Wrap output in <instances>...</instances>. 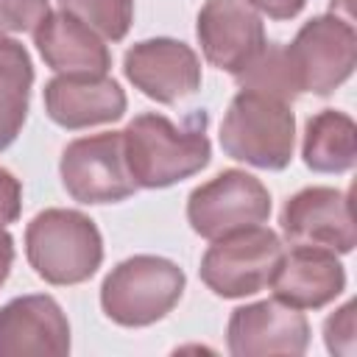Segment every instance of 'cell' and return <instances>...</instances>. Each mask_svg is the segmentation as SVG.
Wrapping results in <instances>:
<instances>
[{
    "label": "cell",
    "instance_id": "obj_1",
    "mask_svg": "<svg viewBox=\"0 0 357 357\" xmlns=\"http://www.w3.org/2000/svg\"><path fill=\"white\" fill-rule=\"evenodd\" d=\"M204 126V114L190 128H178L156 112L137 114L123 131L126 162L137 187L159 190L204 170L212 156Z\"/></svg>",
    "mask_w": 357,
    "mask_h": 357
},
{
    "label": "cell",
    "instance_id": "obj_2",
    "mask_svg": "<svg viewBox=\"0 0 357 357\" xmlns=\"http://www.w3.org/2000/svg\"><path fill=\"white\" fill-rule=\"evenodd\" d=\"M296 117L290 100L259 89H240L220 123L226 156L259 170H284L293 159Z\"/></svg>",
    "mask_w": 357,
    "mask_h": 357
},
{
    "label": "cell",
    "instance_id": "obj_3",
    "mask_svg": "<svg viewBox=\"0 0 357 357\" xmlns=\"http://www.w3.org/2000/svg\"><path fill=\"white\" fill-rule=\"evenodd\" d=\"M25 257L50 284H81L103 262V237L78 209H45L25 229Z\"/></svg>",
    "mask_w": 357,
    "mask_h": 357
},
{
    "label": "cell",
    "instance_id": "obj_4",
    "mask_svg": "<svg viewBox=\"0 0 357 357\" xmlns=\"http://www.w3.org/2000/svg\"><path fill=\"white\" fill-rule=\"evenodd\" d=\"M184 271L153 254H137L109 271L100 284V307L120 326H151L181 298Z\"/></svg>",
    "mask_w": 357,
    "mask_h": 357
},
{
    "label": "cell",
    "instance_id": "obj_5",
    "mask_svg": "<svg viewBox=\"0 0 357 357\" xmlns=\"http://www.w3.org/2000/svg\"><path fill=\"white\" fill-rule=\"evenodd\" d=\"M284 245L273 229L248 226L212 240L201 259V282L220 298H245L271 284Z\"/></svg>",
    "mask_w": 357,
    "mask_h": 357
},
{
    "label": "cell",
    "instance_id": "obj_6",
    "mask_svg": "<svg viewBox=\"0 0 357 357\" xmlns=\"http://www.w3.org/2000/svg\"><path fill=\"white\" fill-rule=\"evenodd\" d=\"M293 84L301 92L329 95L335 92L357 64V33L354 25L335 14L307 20L296 39L284 47Z\"/></svg>",
    "mask_w": 357,
    "mask_h": 357
},
{
    "label": "cell",
    "instance_id": "obj_7",
    "mask_svg": "<svg viewBox=\"0 0 357 357\" xmlns=\"http://www.w3.org/2000/svg\"><path fill=\"white\" fill-rule=\"evenodd\" d=\"M61 184L78 204H117L137 192L131 178L123 131L73 139L61 153Z\"/></svg>",
    "mask_w": 357,
    "mask_h": 357
},
{
    "label": "cell",
    "instance_id": "obj_8",
    "mask_svg": "<svg viewBox=\"0 0 357 357\" xmlns=\"http://www.w3.org/2000/svg\"><path fill=\"white\" fill-rule=\"evenodd\" d=\"M271 215L268 187L245 170H223L195 187L187 198V220L195 234L218 240L237 229L257 226Z\"/></svg>",
    "mask_w": 357,
    "mask_h": 357
},
{
    "label": "cell",
    "instance_id": "obj_9",
    "mask_svg": "<svg viewBox=\"0 0 357 357\" xmlns=\"http://www.w3.org/2000/svg\"><path fill=\"white\" fill-rule=\"evenodd\" d=\"M282 231L290 245L349 254L357 245L351 201L335 187H307L282 206Z\"/></svg>",
    "mask_w": 357,
    "mask_h": 357
},
{
    "label": "cell",
    "instance_id": "obj_10",
    "mask_svg": "<svg viewBox=\"0 0 357 357\" xmlns=\"http://www.w3.org/2000/svg\"><path fill=\"white\" fill-rule=\"evenodd\" d=\"M195 33L206 61L231 75H240L268 45L265 25L245 0H206Z\"/></svg>",
    "mask_w": 357,
    "mask_h": 357
},
{
    "label": "cell",
    "instance_id": "obj_11",
    "mask_svg": "<svg viewBox=\"0 0 357 357\" xmlns=\"http://www.w3.org/2000/svg\"><path fill=\"white\" fill-rule=\"evenodd\" d=\"M226 346L234 357L259 354H304L310 346V324L301 310L265 298L237 307L226 326Z\"/></svg>",
    "mask_w": 357,
    "mask_h": 357
},
{
    "label": "cell",
    "instance_id": "obj_12",
    "mask_svg": "<svg viewBox=\"0 0 357 357\" xmlns=\"http://www.w3.org/2000/svg\"><path fill=\"white\" fill-rule=\"evenodd\" d=\"M126 78L156 103H178L201 86L198 53L167 36L137 42L123 59Z\"/></svg>",
    "mask_w": 357,
    "mask_h": 357
},
{
    "label": "cell",
    "instance_id": "obj_13",
    "mask_svg": "<svg viewBox=\"0 0 357 357\" xmlns=\"http://www.w3.org/2000/svg\"><path fill=\"white\" fill-rule=\"evenodd\" d=\"M70 351V321L50 296H20L0 307V357Z\"/></svg>",
    "mask_w": 357,
    "mask_h": 357
},
{
    "label": "cell",
    "instance_id": "obj_14",
    "mask_svg": "<svg viewBox=\"0 0 357 357\" xmlns=\"http://www.w3.org/2000/svg\"><path fill=\"white\" fill-rule=\"evenodd\" d=\"M126 92L109 75H56L45 84V112L61 128H89L126 114Z\"/></svg>",
    "mask_w": 357,
    "mask_h": 357
},
{
    "label": "cell",
    "instance_id": "obj_15",
    "mask_svg": "<svg viewBox=\"0 0 357 357\" xmlns=\"http://www.w3.org/2000/svg\"><path fill=\"white\" fill-rule=\"evenodd\" d=\"M271 287L279 301L296 310H321L343 293L346 271L332 251L293 245L290 254H282Z\"/></svg>",
    "mask_w": 357,
    "mask_h": 357
},
{
    "label": "cell",
    "instance_id": "obj_16",
    "mask_svg": "<svg viewBox=\"0 0 357 357\" xmlns=\"http://www.w3.org/2000/svg\"><path fill=\"white\" fill-rule=\"evenodd\" d=\"M33 45L45 64L61 75H106L112 53L106 42L67 11H50L33 31Z\"/></svg>",
    "mask_w": 357,
    "mask_h": 357
},
{
    "label": "cell",
    "instance_id": "obj_17",
    "mask_svg": "<svg viewBox=\"0 0 357 357\" xmlns=\"http://www.w3.org/2000/svg\"><path fill=\"white\" fill-rule=\"evenodd\" d=\"M304 165L315 173H346L357 162V126L346 112L324 109L307 120Z\"/></svg>",
    "mask_w": 357,
    "mask_h": 357
},
{
    "label": "cell",
    "instance_id": "obj_18",
    "mask_svg": "<svg viewBox=\"0 0 357 357\" xmlns=\"http://www.w3.org/2000/svg\"><path fill=\"white\" fill-rule=\"evenodd\" d=\"M33 84L28 50L0 31V151H6L25 126Z\"/></svg>",
    "mask_w": 357,
    "mask_h": 357
},
{
    "label": "cell",
    "instance_id": "obj_19",
    "mask_svg": "<svg viewBox=\"0 0 357 357\" xmlns=\"http://www.w3.org/2000/svg\"><path fill=\"white\" fill-rule=\"evenodd\" d=\"M59 6L109 42L126 39L134 20V0H59Z\"/></svg>",
    "mask_w": 357,
    "mask_h": 357
},
{
    "label": "cell",
    "instance_id": "obj_20",
    "mask_svg": "<svg viewBox=\"0 0 357 357\" xmlns=\"http://www.w3.org/2000/svg\"><path fill=\"white\" fill-rule=\"evenodd\" d=\"M50 14V0H0V31L33 33Z\"/></svg>",
    "mask_w": 357,
    "mask_h": 357
},
{
    "label": "cell",
    "instance_id": "obj_21",
    "mask_svg": "<svg viewBox=\"0 0 357 357\" xmlns=\"http://www.w3.org/2000/svg\"><path fill=\"white\" fill-rule=\"evenodd\" d=\"M324 340L332 354H354V304H343L324 324Z\"/></svg>",
    "mask_w": 357,
    "mask_h": 357
},
{
    "label": "cell",
    "instance_id": "obj_22",
    "mask_svg": "<svg viewBox=\"0 0 357 357\" xmlns=\"http://www.w3.org/2000/svg\"><path fill=\"white\" fill-rule=\"evenodd\" d=\"M20 212H22V184L11 170L0 167V226L14 223Z\"/></svg>",
    "mask_w": 357,
    "mask_h": 357
},
{
    "label": "cell",
    "instance_id": "obj_23",
    "mask_svg": "<svg viewBox=\"0 0 357 357\" xmlns=\"http://www.w3.org/2000/svg\"><path fill=\"white\" fill-rule=\"evenodd\" d=\"M245 3L268 14L271 20H293L304 8V0H245Z\"/></svg>",
    "mask_w": 357,
    "mask_h": 357
},
{
    "label": "cell",
    "instance_id": "obj_24",
    "mask_svg": "<svg viewBox=\"0 0 357 357\" xmlns=\"http://www.w3.org/2000/svg\"><path fill=\"white\" fill-rule=\"evenodd\" d=\"M14 265V237L0 226V284L8 279Z\"/></svg>",
    "mask_w": 357,
    "mask_h": 357
}]
</instances>
